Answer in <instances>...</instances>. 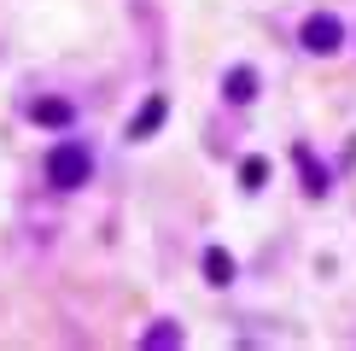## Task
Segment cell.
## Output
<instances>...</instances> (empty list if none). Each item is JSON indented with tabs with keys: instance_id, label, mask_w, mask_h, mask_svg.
Segmentation results:
<instances>
[{
	"instance_id": "cell-1",
	"label": "cell",
	"mask_w": 356,
	"mask_h": 351,
	"mask_svg": "<svg viewBox=\"0 0 356 351\" xmlns=\"http://www.w3.org/2000/svg\"><path fill=\"white\" fill-rule=\"evenodd\" d=\"M47 182L58 187V194H70V187L94 182V153H88L82 141H58L47 153Z\"/></svg>"
},
{
	"instance_id": "cell-2",
	"label": "cell",
	"mask_w": 356,
	"mask_h": 351,
	"mask_svg": "<svg viewBox=\"0 0 356 351\" xmlns=\"http://www.w3.org/2000/svg\"><path fill=\"white\" fill-rule=\"evenodd\" d=\"M298 41H304L309 53H339L350 36H345V24H339L333 12H309V18H304V29H298Z\"/></svg>"
},
{
	"instance_id": "cell-3",
	"label": "cell",
	"mask_w": 356,
	"mask_h": 351,
	"mask_svg": "<svg viewBox=\"0 0 356 351\" xmlns=\"http://www.w3.org/2000/svg\"><path fill=\"white\" fill-rule=\"evenodd\" d=\"M222 100H228V106H245V100H257V70H251V65H234L228 77H222Z\"/></svg>"
},
{
	"instance_id": "cell-4",
	"label": "cell",
	"mask_w": 356,
	"mask_h": 351,
	"mask_svg": "<svg viewBox=\"0 0 356 351\" xmlns=\"http://www.w3.org/2000/svg\"><path fill=\"white\" fill-rule=\"evenodd\" d=\"M164 117H170V100H164V94H152V100L135 111V123H129V141H152V129L164 123Z\"/></svg>"
},
{
	"instance_id": "cell-5",
	"label": "cell",
	"mask_w": 356,
	"mask_h": 351,
	"mask_svg": "<svg viewBox=\"0 0 356 351\" xmlns=\"http://www.w3.org/2000/svg\"><path fill=\"white\" fill-rule=\"evenodd\" d=\"M292 158H298V170H304V194L321 199V194H327V170L316 164V153H309V146H292Z\"/></svg>"
},
{
	"instance_id": "cell-6",
	"label": "cell",
	"mask_w": 356,
	"mask_h": 351,
	"mask_svg": "<svg viewBox=\"0 0 356 351\" xmlns=\"http://www.w3.org/2000/svg\"><path fill=\"white\" fill-rule=\"evenodd\" d=\"M29 117H35V123H47V129H65L70 117H76V106H70V100H35Z\"/></svg>"
},
{
	"instance_id": "cell-7",
	"label": "cell",
	"mask_w": 356,
	"mask_h": 351,
	"mask_svg": "<svg viewBox=\"0 0 356 351\" xmlns=\"http://www.w3.org/2000/svg\"><path fill=\"white\" fill-rule=\"evenodd\" d=\"M204 281H211V287H228L234 281V258L222 252V246H204Z\"/></svg>"
},
{
	"instance_id": "cell-8",
	"label": "cell",
	"mask_w": 356,
	"mask_h": 351,
	"mask_svg": "<svg viewBox=\"0 0 356 351\" xmlns=\"http://www.w3.org/2000/svg\"><path fill=\"white\" fill-rule=\"evenodd\" d=\"M140 345L146 351H175V345H181V328H175V322H152V328L140 334Z\"/></svg>"
},
{
	"instance_id": "cell-9",
	"label": "cell",
	"mask_w": 356,
	"mask_h": 351,
	"mask_svg": "<svg viewBox=\"0 0 356 351\" xmlns=\"http://www.w3.org/2000/svg\"><path fill=\"white\" fill-rule=\"evenodd\" d=\"M263 182H269V158H245V164H240V187H245V194H257Z\"/></svg>"
}]
</instances>
